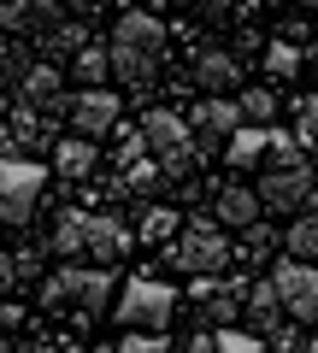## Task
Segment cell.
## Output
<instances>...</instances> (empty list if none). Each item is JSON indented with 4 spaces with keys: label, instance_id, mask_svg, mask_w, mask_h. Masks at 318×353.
I'll list each match as a JSON object with an SVG mask.
<instances>
[{
    "label": "cell",
    "instance_id": "cell-17",
    "mask_svg": "<svg viewBox=\"0 0 318 353\" xmlns=\"http://www.w3.org/2000/svg\"><path fill=\"white\" fill-rule=\"evenodd\" d=\"M71 65H77V83H83V88H101L106 77H112V53H106V48H89V41L77 48Z\"/></svg>",
    "mask_w": 318,
    "mask_h": 353
},
{
    "label": "cell",
    "instance_id": "cell-28",
    "mask_svg": "<svg viewBox=\"0 0 318 353\" xmlns=\"http://www.w3.org/2000/svg\"><path fill=\"white\" fill-rule=\"evenodd\" d=\"M218 353H266V341L248 336V330H224V336H218Z\"/></svg>",
    "mask_w": 318,
    "mask_h": 353
},
{
    "label": "cell",
    "instance_id": "cell-22",
    "mask_svg": "<svg viewBox=\"0 0 318 353\" xmlns=\"http://www.w3.org/2000/svg\"><path fill=\"white\" fill-rule=\"evenodd\" d=\"M248 312H254V324H259V330H277V318H283L277 289H271V283H259V289H254V301H248Z\"/></svg>",
    "mask_w": 318,
    "mask_h": 353
},
{
    "label": "cell",
    "instance_id": "cell-18",
    "mask_svg": "<svg viewBox=\"0 0 318 353\" xmlns=\"http://www.w3.org/2000/svg\"><path fill=\"white\" fill-rule=\"evenodd\" d=\"M148 248H166L171 236H177V206H148L141 212V230H136Z\"/></svg>",
    "mask_w": 318,
    "mask_h": 353
},
{
    "label": "cell",
    "instance_id": "cell-38",
    "mask_svg": "<svg viewBox=\"0 0 318 353\" xmlns=\"http://www.w3.org/2000/svg\"><path fill=\"white\" fill-rule=\"evenodd\" d=\"M312 65H318V53H312Z\"/></svg>",
    "mask_w": 318,
    "mask_h": 353
},
{
    "label": "cell",
    "instance_id": "cell-29",
    "mask_svg": "<svg viewBox=\"0 0 318 353\" xmlns=\"http://www.w3.org/2000/svg\"><path fill=\"white\" fill-rule=\"evenodd\" d=\"M12 265H18V283H24V277H36V271H41V248H24V253H12Z\"/></svg>",
    "mask_w": 318,
    "mask_h": 353
},
{
    "label": "cell",
    "instance_id": "cell-12",
    "mask_svg": "<svg viewBox=\"0 0 318 353\" xmlns=\"http://www.w3.org/2000/svg\"><path fill=\"white\" fill-rule=\"evenodd\" d=\"M195 83H201L206 94H236V88H242V65L230 59L224 48H212V53L195 59Z\"/></svg>",
    "mask_w": 318,
    "mask_h": 353
},
{
    "label": "cell",
    "instance_id": "cell-33",
    "mask_svg": "<svg viewBox=\"0 0 318 353\" xmlns=\"http://www.w3.org/2000/svg\"><path fill=\"white\" fill-rule=\"evenodd\" d=\"M53 6H65V12H83V18H89L95 6H101V0H53Z\"/></svg>",
    "mask_w": 318,
    "mask_h": 353
},
{
    "label": "cell",
    "instance_id": "cell-34",
    "mask_svg": "<svg viewBox=\"0 0 318 353\" xmlns=\"http://www.w3.org/2000/svg\"><path fill=\"white\" fill-rule=\"evenodd\" d=\"M201 6H206V18H224L230 12V0H201Z\"/></svg>",
    "mask_w": 318,
    "mask_h": 353
},
{
    "label": "cell",
    "instance_id": "cell-30",
    "mask_svg": "<svg viewBox=\"0 0 318 353\" xmlns=\"http://www.w3.org/2000/svg\"><path fill=\"white\" fill-rule=\"evenodd\" d=\"M306 341L295 336V330H271V353H301Z\"/></svg>",
    "mask_w": 318,
    "mask_h": 353
},
{
    "label": "cell",
    "instance_id": "cell-21",
    "mask_svg": "<svg viewBox=\"0 0 318 353\" xmlns=\"http://www.w3.org/2000/svg\"><path fill=\"white\" fill-rule=\"evenodd\" d=\"M53 253H65V259L83 253V212H65L59 224H53Z\"/></svg>",
    "mask_w": 318,
    "mask_h": 353
},
{
    "label": "cell",
    "instance_id": "cell-20",
    "mask_svg": "<svg viewBox=\"0 0 318 353\" xmlns=\"http://www.w3.org/2000/svg\"><path fill=\"white\" fill-rule=\"evenodd\" d=\"M236 106H242V124H271V118H277V94H271V88H242Z\"/></svg>",
    "mask_w": 318,
    "mask_h": 353
},
{
    "label": "cell",
    "instance_id": "cell-7",
    "mask_svg": "<svg viewBox=\"0 0 318 353\" xmlns=\"http://www.w3.org/2000/svg\"><path fill=\"white\" fill-rule=\"evenodd\" d=\"M271 289H277L283 312L301 318V324H318V265L312 259H277L271 265Z\"/></svg>",
    "mask_w": 318,
    "mask_h": 353
},
{
    "label": "cell",
    "instance_id": "cell-27",
    "mask_svg": "<svg viewBox=\"0 0 318 353\" xmlns=\"http://www.w3.org/2000/svg\"><path fill=\"white\" fill-rule=\"evenodd\" d=\"M118 353H171V341L159 336V330H136V336L118 341Z\"/></svg>",
    "mask_w": 318,
    "mask_h": 353
},
{
    "label": "cell",
    "instance_id": "cell-4",
    "mask_svg": "<svg viewBox=\"0 0 318 353\" xmlns=\"http://www.w3.org/2000/svg\"><path fill=\"white\" fill-rule=\"evenodd\" d=\"M112 312H118L124 330H166L171 312H177V289L159 283V277H130L124 289H118Z\"/></svg>",
    "mask_w": 318,
    "mask_h": 353
},
{
    "label": "cell",
    "instance_id": "cell-14",
    "mask_svg": "<svg viewBox=\"0 0 318 353\" xmlns=\"http://www.w3.org/2000/svg\"><path fill=\"white\" fill-rule=\"evenodd\" d=\"M236 171H254V165L271 159V124H242L236 136H230V153H224Z\"/></svg>",
    "mask_w": 318,
    "mask_h": 353
},
{
    "label": "cell",
    "instance_id": "cell-6",
    "mask_svg": "<svg viewBox=\"0 0 318 353\" xmlns=\"http://www.w3.org/2000/svg\"><path fill=\"white\" fill-rule=\"evenodd\" d=\"M41 206V165L0 153V224H30Z\"/></svg>",
    "mask_w": 318,
    "mask_h": 353
},
{
    "label": "cell",
    "instance_id": "cell-1",
    "mask_svg": "<svg viewBox=\"0 0 318 353\" xmlns=\"http://www.w3.org/2000/svg\"><path fill=\"white\" fill-rule=\"evenodd\" d=\"M112 77L130 88H148L159 77V59H166V24L153 12H124L112 30Z\"/></svg>",
    "mask_w": 318,
    "mask_h": 353
},
{
    "label": "cell",
    "instance_id": "cell-24",
    "mask_svg": "<svg viewBox=\"0 0 318 353\" xmlns=\"http://www.w3.org/2000/svg\"><path fill=\"white\" fill-rule=\"evenodd\" d=\"M271 248H277V236H271L259 218H254V224H242V248H236L242 259H271Z\"/></svg>",
    "mask_w": 318,
    "mask_h": 353
},
{
    "label": "cell",
    "instance_id": "cell-11",
    "mask_svg": "<svg viewBox=\"0 0 318 353\" xmlns=\"http://www.w3.org/2000/svg\"><path fill=\"white\" fill-rule=\"evenodd\" d=\"M83 253L101 259V265L124 259V253H130V230L118 224V218H83Z\"/></svg>",
    "mask_w": 318,
    "mask_h": 353
},
{
    "label": "cell",
    "instance_id": "cell-25",
    "mask_svg": "<svg viewBox=\"0 0 318 353\" xmlns=\"http://www.w3.org/2000/svg\"><path fill=\"white\" fill-rule=\"evenodd\" d=\"M295 118H301V124H295V141L318 153V94H306V101L295 106Z\"/></svg>",
    "mask_w": 318,
    "mask_h": 353
},
{
    "label": "cell",
    "instance_id": "cell-36",
    "mask_svg": "<svg viewBox=\"0 0 318 353\" xmlns=\"http://www.w3.org/2000/svg\"><path fill=\"white\" fill-rule=\"evenodd\" d=\"M295 6H306V12H318V0H295Z\"/></svg>",
    "mask_w": 318,
    "mask_h": 353
},
{
    "label": "cell",
    "instance_id": "cell-2",
    "mask_svg": "<svg viewBox=\"0 0 318 353\" xmlns=\"http://www.w3.org/2000/svg\"><path fill=\"white\" fill-rule=\"evenodd\" d=\"M166 265L177 271V277H218L230 265V236L218 218H195V224H183L177 236H171L166 248Z\"/></svg>",
    "mask_w": 318,
    "mask_h": 353
},
{
    "label": "cell",
    "instance_id": "cell-3",
    "mask_svg": "<svg viewBox=\"0 0 318 353\" xmlns=\"http://www.w3.org/2000/svg\"><path fill=\"white\" fill-rule=\"evenodd\" d=\"M112 294V277H106L101 265H65L41 283V306H71L77 318H95Z\"/></svg>",
    "mask_w": 318,
    "mask_h": 353
},
{
    "label": "cell",
    "instance_id": "cell-9",
    "mask_svg": "<svg viewBox=\"0 0 318 353\" xmlns=\"http://www.w3.org/2000/svg\"><path fill=\"white\" fill-rule=\"evenodd\" d=\"M71 124H77V136H106V130H118V94L112 88H77L71 94Z\"/></svg>",
    "mask_w": 318,
    "mask_h": 353
},
{
    "label": "cell",
    "instance_id": "cell-26",
    "mask_svg": "<svg viewBox=\"0 0 318 353\" xmlns=\"http://www.w3.org/2000/svg\"><path fill=\"white\" fill-rule=\"evenodd\" d=\"M36 24V0H0V30H30Z\"/></svg>",
    "mask_w": 318,
    "mask_h": 353
},
{
    "label": "cell",
    "instance_id": "cell-23",
    "mask_svg": "<svg viewBox=\"0 0 318 353\" xmlns=\"http://www.w3.org/2000/svg\"><path fill=\"white\" fill-rule=\"evenodd\" d=\"M266 71L277 77V83H289V77H301V53H295L289 41H271L266 48Z\"/></svg>",
    "mask_w": 318,
    "mask_h": 353
},
{
    "label": "cell",
    "instance_id": "cell-13",
    "mask_svg": "<svg viewBox=\"0 0 318 353\" xmlns=\"http://www.w3.org/2000/svg\"><path fill=\"white\" fill-rule=\"evenodd\" d=\"M212 218H218L224 230H242V224H254V218H259V189H242V183L218 189V194H212Z\"/></svg>",
    "mask_w": 318,
    "mask_h": 353
},
{
    "label": "cell",
    "instance_id": "cell-35",
    "mask_svg": "<svg viewBox=\"0 0 318 353\" xmlns=\"http://www.w3.org/2000/svg\"><path fill=\"white\" fill-rule=\"evenodd\" d=\"M36 353H83V347H65V341H59V347H36Z\"/></svg>",
    "mask_w": 318,
    "mask_h": 353
},
{
    "label": "cell",
    "instance_id": "cell-8",
    "mask_svg": "<svg viewBox=\"0 0 318 353\" xmlns=\"http://www.w3.org/2000/svg\"><path fill=\"white\" fill-rule=\"evenodd\" d=\"M236 130H242V106L230 101V94H206V101L195 106L189 136H195V153H201V159H218V148H224Z\"/></svg>",
    "mask_w": 318,
    "mask_h": 353
},
{
    "label": "cell",
    "instance_id": "cell-37",
    "mask_svg": "<svg viewBox=\"0 0 318 353\" xmlns=\"http://www.w3.org/2000/svg\"><path fill=\"white\" fill-rule=\"evenodd\" d=\"M301 353H318V341H306V347H301Z\"/></svg>",
    "mask_w": 318,
    "mask_h": 353
},
{
    "label": "cell",
    "instance_id": "cell-10",
    "mask_svg": "<svg viewBox=\"0 0 318 353\" xmlns=\"http://www.w3.org/2000/svg\"><path fill=\"white\" fill-rule=\"evenodd\" d=\"M141 141H148L153 159H166V153H195L189 124H183L171 106H148V118H141ZM195 159H201V153H195Z\"/></svg>",
    "mask_w": 318,
    "mask_h": 353
},
{
    "label": "cell",
    "instance_id": "cell-31",
    "mask_svg": "<svg viewBox=\"0 0 318 353\" xmlns=\"http://www.w3.org/2000/svg\"><path fill=\"white\" fill-rule=\"evenodd\" d=\"M18 289V265H12V253H0V294H12Z\"/></svg>",
    "mask_w": 318,
    "mask_h": 353
},
{
    "label": "cell",
    "instance_id": "cell-19",
    "mask_svg": "<svg viewBox=\"0 0 318 353\" xmlns=\"http://www.w3.org/2000/svg\"><path fill=\"white\" fill-rule=\"evenodd\" d=\"M283 248H289L295 259H318V212H301V218H295V230L283 236Z\"/></svg>",
    "mask_w": 318,
    "mask_h": 353
},
{
    "label": "cell",
    "instance_id": "cell-5",
    "mask_svg": "<svg viewBox=\"0 0 318 353\" xmlns=\"http://www.w3.org/2000/svg\"><path fill=\"white\" fill-rule=\"evenodd\" d=\"M312 201H318V171L306 159L266 165V176H259V206H271V212H306Z\"/></svg>",
    "mask_w": 318,
    "mask_h": 353
},
{
    "label": "cell",
    "instance_id": "cell-15",
    "mask_svg": "<svg viewBox=\"0 0 318 353\" xmlns=\"http://www.w3.org/2000/svg\"><path fill=\"white\" fill-rule=\"evenodd\" d=\"M18 106H59V71L53 65H24L18 71Z\"/></svg>",
    "mask_w": 318,
    "mask_h": 353
},
{
    "label": "cell",
    "instance_id": "cell-16",
    "mask_svg": "<svg viewBox=\"0 0 318 353\" xmlns=\"http://www.w3.org/2000/svg\"><path fill=\"white\" fill-rule=\"evenodd\" d=\"M53 171H59V176H89L95 171V141L89 136L59 141V148H53Z\"/></svg>",
    "mask_w": 318,
    "mask_h": 353
},
{
    "label": "cell",
    "instance_id": "cell-32",
    "mask_svg": "<svg viewBox=\"0 0 318 353\" xmlns=\"http://www.w3.org/2000/svg\"><path fill=\"white\" fill-rule=\"evenodd\" d=\"M183 353H218V336H212V330H201V336H189V347H183Z\"/></svg>",
    "mask_w": 318,
    "mask_h": 353
}]
</instances>
